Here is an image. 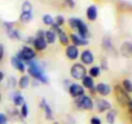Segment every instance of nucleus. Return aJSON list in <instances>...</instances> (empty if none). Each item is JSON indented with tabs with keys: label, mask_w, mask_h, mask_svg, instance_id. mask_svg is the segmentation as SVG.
I'll return each mask as SVG.
<instances>
[{
	"label": "nucleus",
	"mask_w": 132,
	"mask_h": 124,
	"mask_svg": "<svg viewBox=\"0 0 132 124\" xmlns=\"http://www.w3.org/2000/svg\"><path fill=\"white\" fill-rule=\"evenodd\" d=\"M26 73L30 78H32L39 84H44V85L49 84V78L45 74V70L39 61H36V59L30 61L27 64V71Z\"/></svg>",
	"instance_id": "obj_1"
},
{
	"label": "nucleus",
	"mask_w": 132,
	"mask_h": 124,
	"mask_svg": "<svg viewBox=\"0 0 132 124\" xmlns=\"http://www.w3.org/2000/svg\"><path fill=\"white\" fill-rule=\"evenodd\" d=\"M93 102H95V109H96V111L100 112V114L108 112L110 109H113L111 102H110L109 100L104 98V97H98V98L93 100Z\"/></svg>",
	"instance_id": "obj_8"
},
{
	"label": "nucleus",
	"mask_w": 132,
	"mask_h": 124,
	"mask_svg": "<svg viewBox=\"0 0 132 124\" xmlns=\"http://www.w3.org/2000/svg\"><path fill=\"white\" fill-rule=\"evenodd\" d=\"M86 17H87V20L91 21V22L96 21L97 17H98V9H97V7L93 5V4L89 5V7L87 8V11H86Z\"/></svg>",
	"instance_id": "obj_22"
},
{
	"label": "nucleus",
	"mask_w": 132,
	"mask_h": 124,
	"mask_svg": "<svg viewBox=\"0 0 132 124\" xmlns=\"http://www.w3.org/2000/svg\"><path fill=\"white\" fill-rule=\"evenodd\" d=\"M4 79H5V74H4V71L0 70V84L4 82Z\"/></svg>",
	"instance_id": "obj_40"
},
{
	"label": "nucleus",
	"mask_w": 132,
	"mask_h": 124,
	"mask_svg": "<svg viewBox=\"0 0 132 124\" xmlns=\"http://www.w3.org/2000/svg\"><path fill=\"white\" fill-rule=\"evenodd\" d=\"M89 124H102V120H101V118H98V116H91V119H89Z\"/></svg>",
	"instance_id": "obj_36"
},
{
	"label": "nucleus",
	"mask_w": 132,
	"mask_h": 124,
	"mask_svg": "<svg viewBox=\"0 0 132 124\" xmlns=\"http://www.w3.org/2000/svg\"><path fill=\"white\" fill-rule=\"evenodd\" d=\"M7 88H9L11 91H14L18 88V79H16V76H9L7 79Z\"/></svg>",
	"instance_id": "obj_28"
},
{
	"label": "nucleus",
	"mask_w": 132,
	"mask_h": 124,
	"mask_svg": "<svg viewBox=\"0 0 132 124\" xmlns=\"http://www.w3.org/2000/svg\"><path fill=\"white\" fill-rule=\"evenodd\" d=\"M80 64H83L84 66H92L95 62V54L91 49H83V52H80Z\"/></svg>",
	"instance_id": "obj_13"
},
{
	"label": "nucleus",
	"mask_w": 132,
	"mask_h": 124,
	"mask_svg": "<svg viewBox=\"0 0 132 124\" xmlns=\"http://www.w3.org/2000/svg\"><path fill=\"white\" fill-rule=\"evenodd\" d=\"M4 56H5V48H4V45H3V44H0V64L3 62Z\"/></svg>",
	"instance_id": "obj_37"
},
{
	"label": "nucleus",
	"mask_w": 132,
	"mask_h": 124,
	"mask_svg": "<svg viewBox=\"0 0 132 124\" xmlns=\"http://www.w3.org/2000/svg\"><path fill=\"white\" fill-rule=\"evenodd\" d=\"M119 84H120V87H122L128 94H132V80H131L129 78H124Z\"/></svg>",
	"instance_id": "obj_26"
},
{
	"label": "nucleus",
	"mask_w": 132,
	"mask_h": 124,
	"mask_svg": "<svg viewBox=\"0 0 132 124\" xmlns=\"http://www.w3.org/2000/svg\"><path fill=\"white\" fill-rule=\"evenodd\" d=\"M63 23H65V17L63 16L58 14L57 17H54V26L61 27V26H63Z\"/></svg>",
	"instance_id": "obj_33"
},
{
	"label": "nucleus",
	"mask_w": 132,
	"mask_h": 124,
	"mask_svg": "<svg viewBox=\"0 0 132 124\" xmlns=\"http://www.w3.org/2000/svg\"><path fill=\"white\" fill-rule=\"evenodd\" d=\"M47 47H48V43L44 38V30H38L36 36H34L32 48L35 49V52H43L47 49Z\"/></svg>",
	"instance_id": "obj_7"
},
{
	"label": "nucleus",
	"mask_w": 132,
	"mask_h": 124,
	"mask_svg": "<svg viewBox=\"0 0 132 124\" xmlns=\"http://www.w3.org/2000/svg\"><path fill=\"white\" fill-rule=\"evenodd\" d=\"M32 20V13L31 12H21L20 14V22L22 23H29Z\"/></svg>",
	"instance_id": "obj_29"
},
{
	"label": "nucleus",
	"mask_w": 132,
	"mask_h": 124,
	"mask_svg": "<svg viewBox=\"0 0 132 124\" xmlns=\"http://www.w3.org/2000/svg\"><path fill=\"white\" fill-rule=\"evenodd\" d=\"M17 56L25 62L26 65L29 64L30 61L36 59V52H35V49L31 48V47H29V45H23V47L17 52Z\"/></svg>",
	"instance_id": "obj_5"
},
{
	"label": "nucleus",
	"mask_w": 132,
	"mask_h": 124,
	"mask_svg": "<svg viewBox=\"0 0 132 124\" xmlns=\"http://www.w3.org/2000/svg\"><path fill=\"white\" fill-rule=\"evenodd\" d=\"M44 38H45L48 44H54L57 41V30H56V27L52 26L49 30H45L44 31Z\"/></svg>",
	"instance_id": "obj_20"
},
{
	"label": "nucleus",
	"mask_w": 132,
	"mask_h": 124,
	"mask_svg": "<svg viewBox=\"0 0 132 124\" xmlns=\"http://www.w3.org/2000/svg\"><path fill=\"white\" fill-rule=\"evenodd\" d=\"M54 26V25H53ZM56 27V30H57V40L61 43V45H65V47H68L69 44H70V36L66 34L61 27H57V26H54Z\"/></svg>",
	"instance_id": "obj_19"
},
{
	"label": "nucleus",
	"mask_w": 132,
	"mask_h": 124,
	"mask_svg": "<svg viewBox=\"0 0 132 124\" xmlns=\"http://www.w3.org/2000/svg\"><path fill=\"white\" fill-rule=\"evenodd\" d=\"M70 41H71V44L73 45H75V47H87L88 44H89V40L88 39H84V38H82L80 35H78V34H71L70 35Z\"/></svg>",
	"instance_id": "obj_18"
},
{
	"label": "nucleus",
	"mask_w": 132,
	"mask_h": 124,
	"mask_svg": "<svg viewBox=\"0 0 132 124\" xmlns=\"http://www.w3.org/2000/svg\"><path fill=\"white\" fill-rule=\"evenodd\" d=\"M2 100H3V94H2V92H0V102H2Z\"/></svg>",
	"instance_id": "obj_41"
},
{
	"label": "nucleus",
	"mask_w": 132,
	"mask_h": 124,
	"mask_svg": "<svg viewBox=\"0 0 132 124\" xmlns=\"http://www.w3.org/2000/svg\"><path fill=\"white\" fill-rule=\"evenodd\" d=\"M100 67H101V70H102V69H104V70H108V61H106V58H102V59H101Z\"/></svg>",
	"instance_id": "obj_38"
},
{
	"label": "nucleus",
	"mask_w": 132,
	"mask_h": 124,
	"mask_svg": "<svg viewBox=\"0 0 132 124\" xmlns=\"http://www.w3.org/2000/svg\"><path fill=\"white\" fill-rule=\"evenodd\" d=\"M113 93H114V97H115V101H117L118 106L122 107V109H126L128 102H129V100H131V94H128L120 87V84H115L113 87Z\"/></svg>",
	"instance_id": "obj_3"
},
{
	"label": "nucleus",
	"mask_w": 132,
	"mask_h": 124,
	"mask_svg": "<svg viewBox=\"0 0 132 124\" xmlns=\"http://www.w3.org/2000/svg\"><path fill=\"white\" fill-rule=\"evenodd\" d=\"M95 92H96V94H98L100 97H108V96H110L111 93H113V87L110 85V84H108L106 82H100V83H97L96 84V87H95Z\"/></svg>",
	"instance_id": "obj_9"
},
{
	"label": "nucleus",
	"mask_w": 132,
	"mask_h": 124,
	"mask_svg": "<svg viewBox=\"0 0 132 124\" xmlns=\"http://www.w3.org/2000/svg\"><path fill=\"white\" fill-rule=\"evenodd\" d=\"M117 119H118V110L117 109H110L105 114V121H106V124H115Z\"/></svg>",
	"instance_id": "obj_25"
},
{
	"label": "nucleus",
	"mask_w": 132,
	"mask_h": 124,
	"mask_svg": "<svg viewBox=\"0 0 132 124\" xmlns=\"http://www.w3.org/2000/svg\"><path fill=\"white\" fill-rule=\"evenodd\" d=\"M42 21H43V23L45 26H49V27H52L54 25V17H52L51 14H44L43 18H42Z\"/></svg>",
	"instance_id": "obj_31"
},
{
	"label": "nucleus",
	"mask_w": 132,
	"mask_h": 124,
	"mask_svg": "<svg viewBox=\"0 0 132 124\" xmlns=\"http://www.w3.org/2000/svg\"><path fill=\"white\" fill-rule=\"evenodd\" d=\"M65 4L68 5L69 8H71V9L75 7V2H74V0H65Z\"/></svg>",
	"instance_id": "obj_39"
},
{
	"label": "nucleus",
	"mask_w": 132,
	"mask_h": 124,
	"mask_svg": "<svg viewBox=\"0 0 132 124\" xmlns=\"http://www.w3.org/2000/svg\"><path fill=\"white\" fill-rule=\"evenodd\" d=\"M65 54L66 57H68L70 61H77L80 56V50L78 47L73 45V44H69L68 47H66V50H65Z\"/></svg>",
	"instance_id": "obj_17"
},
{
	"label": "nucleus",
	"mask_w": 132,
	"mask_h": 124,
	"mask_svg": "<svg viewBox=\"0 0 132 124\" xmlns=\"http://www.w3.org/2000/svg\"><path fill=\"white\" fill-rule=\"evenodd\" d=\"M126 111H127L128 120H129V123L132 124V98L129 100V102H128V105H127V107H126Z\"/></svg>",
	"instance_id": "obj_34"
},
{
	"label": "nucleus",
	"mask_w": 132,
	"mask_h": 124,
	"mask_svg": "<svg viewBox=\"0 0 132 124\" xmlns=\"http://www.w3.org/2000/svg\"><path fill=\"white\" fill-rule=\"evenodd\" d=\"M74 106L82 111H91L95 109V102H93V98L91 96L84 94V96L74 100Z\"/></svg>",
	"instance_id": "obj_4"
},
{
	"label": "nucleus",
	"mask_w": 132,
	"mask_h": 124,
	"mask_svg": "<svg viewBox=\"0 0 132 124\" xmlns=\"http://www.w3.org/2000/svg\"><path fill=\"white\" fill-rule=\"evenodd\" d=\"M101 45H102L104 50L108 52V53H114V52H115L114 43H113V40H111L110 36H104L102 40H101Z\"/></svg>",
	"instance_id": "obj_21"
},
{
	"label": "nucleus",
	"mask_w": 132,
	"mask_h": 124,
	"mask_svg": "<svg viewBox=\"0 0 132 124\" xmlns=\"http://www.w3.org/2000/svg\"><path fill=\"white\" fill-rule=\"evenodd\" d=\"M68 22H69V26L75 31V34L80 35L84 39H89L91 32H89V29H88L87 23L83 20H80L78 17H71V18L68 20Z\"/></svg>",
	"instance_id": "obj_2"
},
{
	"label": "nucleus",
	"mask_w": 132,
	"mask_h": 124,
	"mask_svg": "<svg viewBox=\"0 0 132 124\" xmlns=\"http://www.w3.org/2000/svg\"><path fill=\"white\" fill-rule=\"evenodd\" d=\"M11 65H12V67H13L14 70H17L18 73H21V75L27 71V65L25 64V62H23L17 54L12 56V58H11Z\"/></svg>",
	"instance_id": "obj_12"
},
{
	"label": "nucleus",
	"mask_w": 132,
	"mask_h": 124,
	"mask_svg": "<svg viewBox=\"0 0 132 124\" xmlns=\"http://www.w3.org/2000/svg\"><path fill=\"white\" fill-rule=\"evenodd\" d=\"M53 124H58V123H57V121H54V123H53Z\"/></svg>",
	"instance_id": "obj_42"
},
{
	"label": "nucleus",
	"mask_w": 132,
	"mask_h": 124,
	"mask_svg": "<svg viewBox=\"0 0 132 124\" xmlns=\"http://www.w3.org/2000/svg\"><path fill=\"white\" fill-rule=\"evenodd\" d=\"M8 97L12 100V102H13V105L16 106V107H21L25 102H26V100H25V96L21 93V91H17V89H14V91H11L9 92V94H8Z\"/></svg>",
	"instance_id": "obj_14"
},
{
	"label": "nucleus",
	"mask_w": 132,
	"mask_h": 124,
	"mask_svg": "<svg viewBox=\"0 0 132 124\" xmlns=\"http://www.w3.org/2000/svg\"><path fill=\"white\" fill-rule=\"evenodd\" d=\"M86 75H88V70L86 69V66L83 64H74L71 67H70V76L74 79V80H82Z\"/></svg>",
	"instance_id": "obj_6"
},
{
	"label": "nucleus",
	"mask_w": 132,
	"mask_h": 124,
	"mask_svg": "<svg viewBox=\"0 0 132 124\" xmlns=\"http://www.w3.org/2000/svg\"><path fill=\"white\" fill-rule=\"evenodd\" d=\"M32 4L29 2V0H25V2L22 3V5H21V12H31L32 13Z\"/></svg>",
	"instance_id": "obj_32"
},
{
	"label": "nucleus",
	"mask_w": 132,
	"mask_h": 124,
	"mask_svg": "<svg viewBox=\"0 0 132 124\" xmlns=\"http://www.w3.org/2000/svg\"><path fill=\"white\" fill-rule=\"evenodd\" d=\"M119 53L124 58H132V41L126 40L119 47Z\"/></svg>",
	"instance_id": "obj_16"
},
{
	"label": "nucleus",
	"mask_w": 132,
	"mask_h": 124,
	"mask_svg": "<svg viewBox=\"0 0 132 124\" xmlns=\"http://www.w3.org/2000/svg\"><path fill=\"white\" fill-rule=\"evenodd\" d=\"M101 73H102L101 67H100V66H96V65H92V66L89 67V70H88V75L92 76L93 79L98 78V76L101 75Z\"/></svg>",
	"instance_id": "obj_27"
},
{
	"label": "nucleus",
	"mask_w": 132,
	"mask_h": 124,
	"mask_svg": "<svg viewBox=\"0 0 132 124\" xmlns=\"http://www.w3.org/2000/svg\"><path fill=\"white\" fill-rule=\"evenodd\" d=\"M20 116H21V119H27L29 118V114H30V109H29V105L25 102L20 109Z\"/></svg>",
	"instance_id": "obj_30"
},
{
	"label": "nucleus",
	"mask_w": 132,
	"mask_h": 124,
	"mask_svg": "<svg viewBox=\"0 0 132 124\" xmlns=\"http://www.w3.org/2000/svg\"><path fill=\"white\" fill-rule=\"evenodd\" d=\"M80 82H82V85H83L84 89L92 91V89H95V87H96V82H95V79H93L92 76H89V75H86Z\"/></svg>",
	"instance_id": "obj_24"
},
{
	"label": "nucleus",
	"mask_w": 132,
	"mask_h": 124,
	"mask_svg": "<svg viewBox=\"0 0 132 124\" xmlns=\"http://www.w3.org/2000/svg\"><path fill=\"white\" fill-rule=\"evenodd\" d=\"M4 30H5V34L9 39H12V40H20L21 39V34L16 29V25L13 22H4Z\"/></svg>",
	"instance_id": "obj_11"
},
{
	"label": "nucleus",
	"mask_w": 132,
	"mask_h": 124,
	"mask_svg": "<svg viewBox=\"0 0 132 124\" xmlns=\"http://www.w3.org/2000/svg\"><path fill=\"white\" fill-rule=\"evenodd\" d=\"M9 118L7 116L5 112H0V124H8Z\"/></svg>",
	"instance_id": "obj_35"
},
{
	"label": "nucleus",
	"mask_w": 132,
	"mask_h": 124,
	"mask_svg": "<svg viewBox=\"0 0 132 124\" xmlns=\"http://www.w3.org/2000/svg\"><path fill=\"white\" fill-rule=\"evenodd\" d=\"M68 91V93H69V96L71 97V98H79V97H82V96H84L86 94V89L83 88V85L82 84H78V83H71L70 84V87L66 89Z\"/></svg>",
	"instance_id": "obj_10"
},
{
	"label": "nucleus",
	"mask_w": 132,
	"mask_h": 124,
	"mask_svg": "<svg viewBox=\"0 0 132 124\" xmlns=\"http://www.w3.org/2000/svg\"><path fill=\"white\" fill-rule=\"evenodd\" d=\"M30 85H31V78L27 74H22L18 79V89L23 91V89H27Z\"/></svg>",
	"instance_id": "obj_23"
},
{
	"label": "nucleus",
	"mask_w": 132,
	"mask_h": 124,
	"mask_svg": "<svg viewBox=\"0 0 132 124\" xmlns=\"http://www.w3.org/2000/svg\"><path fill=\"white\" fill-rule=\"evenodd\" d=\"M39 106H40V109L43 110L45 119H47V120H53V116H54V114H53V110H52L51 105L48 103V101H47L45 98H42V100H40V103H39Z\"/></svg>",
	"instance_id": "obj_15"
}]
</instances>
